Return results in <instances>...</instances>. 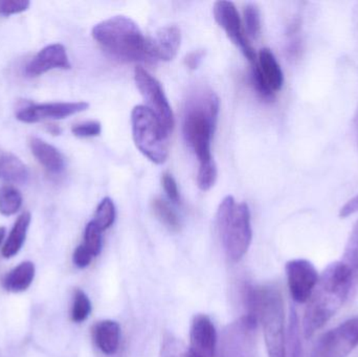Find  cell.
Masks as SVG:
<instances>
[{"mask_svg": "<svg viewBox=\"0 0 358 357\" xmlns=\"http://www.w3.org/2000/svg\"><path fill=\"white\" fill-rule=\"evenodd\" d=\"M355 293L349 268L342 261L329 264L320 276L319 282L307 302L303 319L304 337H313Z\"/></svg>", "mask_w": 358, "mask_h": 357, "instance_id": "1", "label": "cell"}, {"mask_svg": "<svg viewBox=\"0 0 358 357\" xmlns=\"http://www.w3.org/2000/svg\"><path fill=\"white\" fill-rule=\"evenodd\" d=\"M92 37L109 54L126 62H150L148 39L129 17L115 16L94 25Z\"/></svg>", "mask_w": 358, "mask_h": 357, "instance_id": "2", "label": "cell"}, {"mask_svg": "<svg viewBox=\"0 0 358 357\" xmlns=\"http://www.w3.org/2000/svg\"><path fill=\"white\" fill-rule=\"evenodd\" d=\"M220 101L214 92L201 94L189 104L183 119V136L200 165L213 161L210 140L216 128Z\"/></svg>", "mask_w": 358, "mask_h": 357, "instance_id": "3", "label": "cell"}, {"mask_svg": "<svg viewBox=\"0 0 358 357\" xmlns=\"http://www.w3.org/2000/svg\"><path fill=\"white\" fill-rule=\"evenodd\" d=\"M217 226L227 257L240 261L252 242L250 207L245 203L237 205L233 196L225 197L219 205Z\"/></svg>", "mask_w": 358, "mask_h": 357, "instance_id": "4", "label": "cell"}, {"mask_svg": "<svg viewBox=\"0 0 358 357\" xmlns=\"http://www.w3.org/2000/svg\"><path fill=\"white\" fill-rule=\"evenodd\" d=\"M134 144L144 156L155 165H163L169 156L170 134L159 119L144 105H138L131 112Z\"/></svg>", "mask_w": 358, "mask_h": 357, "instance_id": "5", "label": "cell"}, {"mask_svg": "<svg viewBox=\"0 0 358 357\" xmlns=\"http://www.w3.org/2000/svg\"><path fill=\"white\" fill-rule=\"evenodd\" d=\"M259 321L262 323L268 357H286L283 298L277 287L259 289Z\"/></svg>", "mask_w": 358, "mask_h": 357, "instance_id": "6", "label": "cell"}, {"mask_svg": "<svg viewBox=\"0 0 358 357\" xmlns=\"http://www.w3.org/2000/svg\"><path fill=\"white\" fill-rule=\"evenodd\" d=\"M134 80L147 108L157 117L164 129L171 133L176 124L173 111L161 83L142 66L136 67L134 71Z\"/></svg>", "mask_w": 358, "mask_h": 357, "instance_id": "7", "label": "cell"}, {"mask_svg": "<svg viewBox=\"0 0 358 357\" xmlns=\"http://www.w3.org/2000/svg\"><path fill=\"white\" fill-rule=\"evenodd\" d=\"M357 345L358 318H355L324 333L310 357H347Z\"/></svg>", "mask_w": 358, "mask_h": 357, "instance_id": "8", "label": "cell"}, {"mask_svg": "<svg viewBox=\"0 0 358 357\" xmlns=\"http://www.w3.org/2000/svg\"><path fill=\"white\" fill-rule=\"evenodd\" d=\"M213 14L219 27L227 33L231 41L240 48L244 57L252 63L256 62V52L250 45L248 36L244 34L241 18L235 4L231 1H223V0L215 2Z\"/></svg>", "mask_w": 358, "mask_h": 357, "instance_id": "9", "label": "cell"}, {"mask_svg": "<svg viewBox=\"0 0 358 357\" xmlns=\"http://www.w3.org/2000/svg\"><path fill=\"white\" fill-rule=\"evenodd\" d=\"M285 270L292 299L296 303H307L319 282L315 265L308 260L296 259L286 263Z\"/></svg>", "mask_w": 358, "mask_h": 357, "instance_id": "10", "label": "cell"}, {"mask_svg": "<svg viewBox=\"0 0 358 357\" xmlns=\"http://www.w3.org/2000/svg\"><path fill=\"white\" fill-rule=\"evenodd\" d=\"M90 104L86 102H59L31 104L20 109L16 119L22 123L34 124L42 119H62L87 110Z\"/></svg>", "mask_w": 358, "mask_h": 357, "instance_id": "11", "label": "cell"}, {"mask_svg": "<svg viewBox=\"0 0 358 357\" xmlns=\"http://www.w3.org/2000/svg\"><path fill=\"white\" fill-rule=\"evenodd\" d=\"M71 67L66 48L60 43L50 44L42 48L25 66V75L39 77L52 69H69Z\"/></svg>", "mask_w": 358, "mask_h": 357, "instance_id": "12", "label": "cell"}, {"mask_svg": "<svg viewBox=\"0 0 358 357\" xmlns=\"http://www.w3.org/2000/svg\"><path fill=\"white\" fill-rule=\"evenodd\" d=\"M217 333L210 319L198 314L192 321L189 348L197 357H215Z\"/></svg>", "mask_w": 358, "mask_h": 357, "instance_id": "13", "label": "cell"}, {"mask_svg": "<svg viewBox=\"0 0 358 357\" xmlns=\"http://www.w3.org/2000/svg\"><path fill=\"white\" fill-rule=\"evenodd\" d=\"M181 43L180 29L176 25L162 27L155 37L148 39L149 54L151 61L173 60L178 54Z\"/></svg>", "mask_w": 358, "mask_h": 357, "instance_id": "14", "label": "cell"}, {"mask_svg": "<svg viewBox=\"0 0 358 357\" xmlns=\"http://www.w3.org/2000/svg\"><path fill=\"white\" fill-rule=\"evenodd\" d=\"M29 145L31 154L48 172L59 174L64 170V156L56 147L38 138H31Z\"/></svg>", "mask_w": 358, "mask_h": 357, "instance_id": "15", "label": "cell"}, {"mask_svg": "<svg viewBox=\"0 0 358 357\" xmlns=\"http://www.w3.org/2000/svg\"><path fill=\"white\" fill-rule=\"evenodd\" d=\"M121 327L115 321L106 320L94 327V339L96 346L107 356L115 354L119 349Z\"/></svg>", "mask_w": 358, "mask_h": 357, "instance_id": "16", "label": "cell"}, {"mask_svg": "<svg viewBox=\"0 0 358 357\" xmlns=\"http://www.w3.org/2000/svg\"><path fill=\"white\" fill-rule=\"evenodd\" d=\"M35 275V264L31 261L22 262L4 277L2 286L10 293H22L31 286Z\"/></svg>", "mask_w": 358, "mask_h": 357, "instance_id": "17", "label": "cell"}, {"mask_svg": "<svg viewBox=\"0 0 358 357\" xmlns=\"http://www.w3.org/2000/svg\"><path fill=\"white\" fill-rule=\"evenodd\" d=\"M29 177V170L18 156L0 151V180L21 184H25Z\"/></svg>", "mask_w": 358, "mask_h": 357, "instance_id": "18", "label": "cell"}, {"mask_svg": "<svg viewBox=\"0 0 358 357\" xmlns=\"http://www.w3.org/2000/svg\"><path fill=\"white\" fill-rule=\"evenodd\" d=\"M257 65L269 87L273 92L281 89L284 83L283 71H282L281 66L278 63L275 54L269 48H263L260 50Z\"/></svg>", "mask_w": 358, "mask_h": 357, "instance_id": "19", "label": "cell"}, {"mask_svg": "<svg viewBox=\"0 0 358 357\" xmlns=\"http://www.w3.org/2000/svg\"><path fill=\"white\" fill-rule=\"evenodd\" d=\"M31 216L29 212H24L17 218L10 235L4 243L1 249L2 257L6 259L14 257L22 249L23 243L27 238V231H29V224H31Z\"/></svg>", "mask_w": 358, "mask_h": 357, "instance_id": "20", "label": "cell"}, {"mask_svg": "<svg viewBox=\"0 0 358 357\" xmlns=\"http://www.w3.org/2000/svg\"><path fill=\"white\" fill-rule=\"evenodd\" d=\"M341 261L350 270L353 289H355V291H357L358 287V219L351 231L344 254H343V259Z\"/></svg>", "mask_w": 358, "mask_h": 357, "instance_id": "21", "label": "cell"}, {"mask_svg": "<svg viewBox=\"0 0 358 357\" xmlns=\"http://www.w3.org/2000/svg\"><path fill=\"white\" fill-rule=\"evenodd\" d=\"M22 195L13 186L0 187V214L15 215L22 205Z\"/></svg>", "mask_w": 358, "mask_h": 357, "instance_id": "22", "label": "cell"}, {"mask_svg": "<svg viewBox=\"0 0 358 357\" xmlns=\"http://www.w3.org/2000/svg\"><path fill=\"white\" fill-rule=\"evenodd\" d=\"M286 357H303L302 343L300 337V323L296 309L290 310L289 326H288L287 342H286Z\"/></svg>", "mask_w": 358, "mask_h": 357, "instance_id": "23", "label": "cell"}, {"mask_svg": "<svg viewBox=\"0 0 358 357\" xmlns=\"http://www.w3.org/2000/svg\"><path fill=\"white\" fill-rule=\"evenodd\" d=\"M152 209L157 219L171 232L180 231V221L176 212L170 207L167 201L162 198H155L152 201Z\"/></svg>", "mask_w": 358, "mask_h": 357, "instance_id": "24", "label": "cell"}, {"mask_svg": "<svg viewBox=\"0 0 358 357\" xmlns=\"http://www.w3.org/2000/svg\"><path fill=\"white\" fill-rule=\"evenodd\" d=\"M159 357H197L189 349V346L171 333L164 335Z\"/></svg>", "mask_w": 358, "mask_h": 357, "instance_id": "25", "label": "cell"}, {"mask_svg": "<svg viewBox=\"0 0 358 357\" xmlns=\"http://www.w3.org/2000/svg\"><path fill=\"white\" fill-rule=\"evenodd\" d=\"M115 220V207L113 199L105 197L96 207V214L92 221L101 231H106L113 226Z\"/></svg>", "mask_w": 358, "mask_h": 357, "instance_id": "26", "label": "cell"}, {"mask_svg": "<svg viewBox=\"0 0 358 357\" xmlns=\"http://www.w3.org/2000/svg\"><path fill=\"white\" fill-rule=\"evenodd\" d=\"M92 312V303L87 295L81 289H76L73 293V303L71 308V320L75 323H82L88 318Z\"/></svg>", "mask_w": 358, "mask_h": 357, "instance_id": "27", "label": "cell"}, {"mask_svg": "<svg viewBox=\"0 0 358 357\" xmlns=\"http://www.w3.org/2000/svg\"><path fill=\"white\" fill-rule=\"evenodd\" d=\"M243 18L246 36L257 39L261 33V14L258 6L252 3L246 4L243 10Z\"/></svg>", "mask_w": 358, "mask_h": 357, "instance_id": "28", "label": "cell"}, {"mask_svg": "<svg viewBox=\"0 0 358 357\" xmlns=\"http://www.w3.org/2000/svg\"><path fill=\"white\" fill-rule=\"evenodd\" d=\"M83 245L92 254L94 257L98 256L102 249V231L96 226L92 220L86 226Z\"/></svg>", "mask_w": 358, "mask_h": 357, "instance_id": "29", "label": "cell"}, {"mask_svg": "<svg viewBox=\"0 0 358 357\" xmlns=\"http://www.w3.org/2000/svg\"><path fill=\"white\" fill-rule=\"evenodd\" d=\"M217 180V168L214 161L199 165L197 175V186L201 191H208Z\"/></svg>", "mask_w": 358, "mask_h": 357, "instance_id": "30", "label": "cell"}, {"mask_svg": "<svg viewBox=\"0 0 358 357\" xmlns=\"http://www.w3.org/2000/svg\"><path fill=\"white\" fill-rule=\"evenodd\" d=\"M252 82L255 89L258 92L261 98L266 101H271L275 98V92L269 87L268 84L265 81L263 75H261L260 69L257 65V61L254 63L252 68Z\"/></svg>", "mask_w": 358, "mask_h": 357, "instance_id": "31", "label": "cell"}, {"mask_svg": "<svg viewBox=\"0 0 358 357\" xmlns=\"http://www.w3.org/2000/svg\"><path fill=\"white\" fill-rule=\"evenodd\" d=\"M71 132L77 138H94L100 136L102 132V126L99 122H86V123L78 124L71 128Z\"/></svg>", "mask_w": 358, "mask_h": 357, "instance_id": "32", "label": "cell"}, {"mask_svg": "<svg viewBox=\"0 0 358 357\" xmlns=\"http://www.w3.org/2000/svg\"><path fill=\"white\" fill-rule=\"evenodd\" d=\"M31 6L29 0H0V15L10 16L25 12Z\"/></svg>", "mask_w": 358, "mask_h": 357, "instance_id": "33", "label": "cell"}, {"mask_svg": "<svg viewBox=\"0 0 358 357\" xmlns=\"http://www.w3.org/2000/svg\"><path fill=\"white\" fill-rule=\"evenodd\" d=\"M162 184H163L164 190L166 194L169 197L170 201L173 203H179L180 201V195H179V190L178 182L174 180L173 176L169 173H165L162 177Z\"/></svg>", "mask_w": 358, "mask_h": 357, "instance_id": "34", "label": "cell"}, {"mask_svg": "<svg viewBox=\"0 0 358 357\" xmlns=\"http://www.w3.org/2000/svg\"><path fill=\"white\" fill-rule=\"evenodd\" d=\"M92 258H94L92 254L83 245H79L73 252V261L77 268H87L92 262Z\"/></svg>", "mask_w": 358, "mask_h": 357, "instance_id": "35", "label": "cell"}, {"mask_svg": "<svg viewBox=\"0 0 358 357\" xmlns=\"http://www.w3.org/2000/svg\"><path fill=\"white\" fill-rule=\"evenodd\" d=\"M204 54H206V52L202 50H194V52H189L185 58V66L191 71H195L203 61Z\"/></svg>", "mask_w": 358, "mask_h": 357, "instance_id": "36", "label": "cell"}, {"mask_svg": "<svg viewBox=\"0 0 358 357\" xmlns=\"http://www.w3.org/2000/svg\"><path fill=\"white\" fill-rule=\"evenodd\" d=\"M358 212V194L357 196L351 198L344 207L341 209L340 211V217L341 218H347L349 216L355 215Z\"/></svg>", "mask_w": 358, "mask_h": 357, "instance_id": "37", "label": "cell"}, {"mask_svg": "<svg viewBox=\"0 0 358 357\" xmlns=\"http://www.w3.org/2000/svg\"><path fill=\"white\" fill-rule=\"evenodd\" d=\"M48 131L50 133L54 134V136H59L61 133V129L56 125H50L48 126Z\"/></svg>", "mask_w": 358, "mask_h": 357, "instance_id": "38", "label": "cell"}, {"mask_svg": "<svg viewBox=\"0 0 358 357\" xmlns=\"http://www.w3.org/2000/svg\"><path fill=\"white\" fill-rule=\"evenodd\" d=\"M4 236H6V228L0 226V245H1L2 241H3Z\"/></svg>", "mask_w": 358, "mask_h": 357, "instance_id": "39", "label": "cell"}, {"mask_svg": "<svg viewBox=\"0 0 358 357\" xmlns=\"http://www.w3.org/2000/svg\"><path fill=\"white\" fill-rule=\"evenodd\" d=\"M357 133H358V117H357Z\"/></svg>", "mask_w": 358, "mask_h": 357, "instance_id": "40", "label": "cell"}]
</instances>
